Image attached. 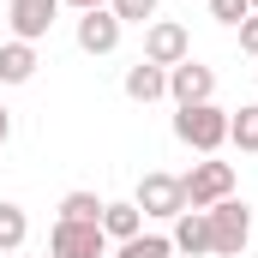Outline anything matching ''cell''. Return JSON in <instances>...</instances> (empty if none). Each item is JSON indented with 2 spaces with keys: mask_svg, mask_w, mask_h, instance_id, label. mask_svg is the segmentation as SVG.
I'll use <instances>...</instances> for the list:
<instances>
[{
  "mask_svg": "<svg viewBox=\"0 0 258 258\" xmlns=\"http://www.w3.org/2000/svg\"><path fill=\"white\" fill-rule=\"evenodd\" d=\"M174 138L198 150V156H216L222 144H228V108H216V102H192V108H180L174 114Z\"/></svg>",
  "mask_w": 258,
  "mask_h": 258,
  "instance_id": "obj_1",
  "label": "cell"
},
{
  "mask_svg": "<svg viewBox=\"0 0 258 258\" xmlns=\"http://www.w3.org/2000/svg\"><path fill=\"white\" fill-rule=\"evenodd\" d=\"M204 216H210V252L216 258H240L246 252V240H252V210H246L240 198H222V204H210Z\"/></svg>",
  "mask_w": 258,
  "mask_h": 258,
  "instance_id": "obj_2",
  "label": "cell"
},
{
  "mask_svg": "<svg viewBox=\"0 0 258 258\" xmlns=\"http://www.w3.org/2000/svg\"><path fill=\"white\" fill-rule=\"evenodd\" d=\"M180 192H186V210H210V204L234 198V168L216 162V156H204V162H192L180 174Z\"/></svg>",
  "mask_w": 258,
  "mask_h": 258,
  "instance_id": "obj_3",
  "label": "cell"
},
{
  "mask_svg": "<svg viewBox=\"0 0 258 258\" xmlns=\"http://www.w3.org/2000/svg\"><path fill=\"white\" fill-rule=\"evenodd\" d=\"M132 204L150 216V222H174L180 210H186V192H180V174H162V168H150L144 180H138V192Z\"/></svg>",
  "mask_w": 258,
  "mask_h": 258,
  "instance_id": "obj_4",
  "label": "cell"
},
{
  "mask_svg": "<svg viewBox=\"0 0 258 258\" xmlns=\"http://www.w3.org/2000/svg\"><path fill=\"white\" fill-rule=\"evenodd\" d=\"M144 60H150V66L192 60V36H186V24H174V18H150V24H144Z\"/></svg>",
  "mask_w": 258,
  "mask_h": 258,
  "instance_id": "obj_5",
  "label": "cell"
},
{
  "mask_svg": "<svg viewBox=\"0 0 258 258\" xmlns=\"http://www.w3.org/2000/svg\"><path fill=\"white\" fill-rule=\"evenodd\" d=\"M48 252L54 258H108V234H102V222H54Z\"/></svg>",
  "mask_w": 258,
  "mask_h": 258,
  "instance_id": "obj_6",
  "label": "cell"
},
{
  "mask_svg": "<svg viewBox=\"0 0 258 258\" xmlns=\"http://www.w3.org/2000/svg\"><path fill=\"white\" fill-rule=\"evenodd\" d=\"M60 18V0H6V24L18 42H42Z\"/></svg>",
  "mask_w": 258,
  "mask_h": 258,
  "instance_id": "obj_7",
  "label": "cell"
},
{
  "mask_svg": "<svg viewBox=\"0 0 258 258\" xmlns=\"http://www.w3.org/2000/svg\"><path fill=\"white\" fill-rule=\"evenodd\" d=\"M120 36H126V24H120L108 6L78 12V48H84V54H96V60H102V54H114V48H120Z\"/></svg>",
  "mask_w": 258,
  "mask_h": 258,
  "instance_id": "obj_8",
  "label": "cell"
},
{
  "mask_svg": "<svg viewBox=\"0 0 258 258\" xmlns=\"http://www.w3.org/2000/svg\"><path fill=\"white\" fill-rule=\"evenodd\" d=\"M168 96H174V108H192V102H210L216 96V72L198 60H180L168 66Z\"/></svg>",
  "mask_w": 258,
  "mask_h": 258,
  "instance_id": "obj_9",
  "label": "cell"
},
{
  "mask_svg": "<svg viewBox=\"0 0 258 258\" xmlns=\"http://www.w3.org/2000/svg\"><path fill=\"white\" fill-rule=\"evenodd\" d=\"M36 42H18V36H12V42H0V84H30V78H36Z\"/></svg>",
  "mask_w": 258,
  "mask_h": 258,
  "instance_id": "obj_10",
  "label": "cell"
},
{
  "mask_svg": "<svg viewBox=\"0 0 258 258\" xmlns=\"http://www.w3.org/2000/svg\"><path fill=\"white\" fill-rule=\"evenodd\" d=\"M174 252H186V258H198V252H210V216L204 210H180L174 216Z\"/></svg>",
  "mask_w": 258,
  "mask_h": 258,
  "instance_id": "obj_11",
  "label": "cell"
},
{
  "mask_svg": "<svg viewBox=\"0 0 258 258\" xmlns=\"http://www.w3.org/2000/svg\"><path fill=\"white\" fill-rule=\"evenodd\" d=\"M126 96L132 102H162L168 96V66H150V60L126 66Z\"/></svg>",
  "mask_w": 258,
  "mask_h": 258,
  "instance_id": "obj_12",
  "label": "cell"
},
{
  "mask_svg": "<svg viewBox=\"0 0 258 258\" xmlns=\"http://www.w3.org/2000/svg\"><path fill=\"white\" fill-rule=\"evenodd\" d=\"M102 234H108V246H120V240H132V234H144V210L138 204H102Z\"/></svg>",
  "mask_w": 258,
  "mask_h": 258,
  "instance_id": "obj_13",
  "label": "cell"
},
{
  "mask_svg": "<svg viewBox=\"0 0 258 258\" xmlns=\"http://www.w3.org/2000/svg\"><path fill=\"white\" fill-rule=\"evenodd\" d=\"M24 240H30V216H24V204L0 198V252H18Z\"/></svg>",
  "mask_w": 258,
  "mask_h": 258,
  "instance_id": "obj_14",
  "label": "cell"
},
{
  "mask_svg": "<svg viewBox=\"0 0 258 258\" xmlns=\"http://www.w3.org/2000/svg\"><path fill=\"white\" fill-rule=\"evenodd\" d=\"M114 258H174V240L168 234H132L114 246Z\"/></svg>",
  "mask_w": 258,
  "mask_h": 258,
  "instance_id": "obj_15",
  "label": "cell"
},
{
  "mask_svg": "<svg viewBox=\"0 0 258 258\" xmlns=\"http://www.w3.org/2000/svg\"><path fill=\"white\" fill-rule=\"evenodd\" d=\"M60 222H102V198L84 192V186L66 192V198H60Z\"/></svg>",
  "mask_w": 258,
  "mask_h": 258,
  "instance_id": "obj_16",
  "label": "cell"
},
{
  "mask_svg": "<svg viewBox=\"0 0 258 258\" xmlns=\"http://www.w3.org/2000/svg\"><path fill=\"white\" fill-rule=\"evenodd\" d=\"M228 144L258 150V102H252V108H240V114H228Z\"/></svg>",
  "mask_w": 258,
  "mask_h": 258,
  "instance_id": "obj_17",
  "label": "cell"
},
{
  "mask_svg": "<svg viewBox=\"0 0 258 258\" xmlns=\"http://www.w3.org/2000/svg\"><path fill=\"white\" fill-rule=\"evenodd\" d=\"M108 12H114L120 24H150V18H156V0H108Z\"/></svg>",
  "mask_w": 258,
  "mask_h": 258,
  "instance_id": "obj_18",
  "label": "cell"
},
{
  "mask_svg": "<svg viewBox=\"0 0 258 258\" xmlns=\"http://www.w3.org/2000/svg\"><path fill=\"white\" fill-rule=\"evenodd\" d=\"M210 18L240 30V18H252V0H210Z\"/></svg>",
  "mask_w": 258,
  "mask_h": 258,
  "instance_id": "obj_19",
  "label": "cell"
},
{
  "mask_svg": "<svg viewBox=\"0 0 258 258\" xmlns=\"http://www.w3.org/2000/svg\"><path fill=\"white\" fill-rule=\"evenodd\" d=\"M240 48L258 54V12H252V18H240Z\"/></svg>",
  "mask_w": 258,
  "mask_h": 258,
  "instance_id": "obj_20",
  "label": "cell"
},
{
  "mask_svg": "<svg viewBox=\"0 0 258 258\" xmlns=\"http://www.w3.org/2000/svg\"><path fill=\"white\" fill-rule=\"evenodd\" d=\"M60 6H72V12H96V6H108V0H60Z\"/></svg>",
  "mask_w": 258,
  "mask_h": 258,
  "instance_id": "obj_21",
  "label": "cell"
},
{
  "mask_svg": "<svg viewBox=\"0 0 258 258\" xmlns=\"http://www.w3.org/2000/svg\"><path fill=\"white\" fill-rule=\"evenodd\" d=\"M6 138H12V108L0 102V144H6Z\"/></svg>",
  "mask_w": 258,
  "mask_h": 258,
  "instance_id": "obj_22",
  "label": "cell"
},
{
  "mask_svg": "<svg viewBox=\"0 0 258 258\" xmlns=\"http://www.w3.org/2000/svg\"><path fill=\"white\" fill-rule=\"evenodd\" d=\"M0 258H18V252H0Z\"/></svg>",
  "mask_w": 258,
  "mask_h": 258,
  "instance_id": "obj_23",
  "label": "cell"
},
{
  "mask_svg": "<svg viewBox=\"0 0 258 258\" xmlns=\"http://www.w3.org/2000/svg\"><path fill=\"white\" fill-rule=\"evenodd\" d=\"M252 12H258V0H252Z\"/></svg>",
  "mask_w": 258,
  "mask_h": 258,
  "instance_id": "obj_24",
  "label": "cell"
},
{
  "mask_svg": "<svg viewBox=\"0 0 258 258\" xmlns=\"http://www.w3.org/2000/svg\"><path fill=\"white\" fill-rule=\"evenodd\" d=\"M48 258H54V252H48Z\"/></svg>",
  "mask_w": 258,
  "mask_h": 258,
  "instance_id": "obj_25",
  "label": "cell"
}]
</instances>
